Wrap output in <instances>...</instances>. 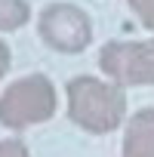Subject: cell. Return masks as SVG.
Masks as SVG:
<instances>
[{
	"mask_svg": "<svg viewBox=\"0 0 154 157\" xmlns=\"http://www.w3.org/2000/svg\"><path fill=\"white\" fill-rule=\"evenodd\" d=\"M68 120L90 136H108L126 120V93L114 80L77 74L65 83Z\"/></svg>",
	"mask_w": 154,
	"mask_h": 157,
	"instance_id": "1",
	"label": "cell"
},
{
	"mask_svg": "<svg viewBox=\"0 0 154 157\" xmlns=\"http://www.w3.org/2000/svg\"><path fill=\"white\" fill-rule=\"evenodd\" d=\"M59 108L56 86L46 74H25L0 93V126L22 132L28 126L46 123Z\"/></svg>",
	"mask_w": 154,
	"mask_h": 157,
	"instance_id": "2",
	"label": "cell"
},
{
	"mask_svg": "<svg viewBox=\"0 0 154 157\" xmlns=\"http://www.w3.org/2000/svg\"><path fill=\"white\" fill-rule=\"evenodd\" d=\"M37 34L49 49L77 56L93 43V19L74 3H46L37 16Z\"/></svg>",
	"mask_w": 154,
	"mask_h": 157,
	"instance_id": "3",
	"label": "cell"
},
{
	"mask_svg": "<svg viewBox=\"0 0 154 157\" xmlns=\"http://www.w3.org/2000/svg\"><path fill=\"white\" fill-rule=\"evenodd\" d=\"M99 68L120 86H154V37L108 40L99 49Z\"/></svg>",
	"mask_w": 154,
	"mask_h": 157,
	"instance_id": "4",
	"label": "cell"
},
{
	"mask_svg": "<svg viewBox=\"0 0 154 157\" xmlns=\"http://www.w3.org/2000/svg\"><path fill=\"white\" fill-rule=\"evenodd\" d=\"M120 157H154V108H139L123 120Z\"/></svg>",
	"mask_w": 154,
	"mask_h": 157,
	"instance_id": "5",
	"label": "cell"
},
{
	"mask_svg": "<svg viewBox=\"0 0 154 157\" xmlns=\"http://www.w3.org/2000/svg\"><path fill=\"white\" fill-rule=\"evenodd\" d=\"M31 22V3L28 0H0V31L13 34Z\"/></svg>",
	"mask_w": 154,
	"mask_h": 157,
	"instance_id": "6",
	"label": "cell"
},
{
	"mask_svg": "<svg viewBox=\"0 0 154 157\" xmlns=\"http://www.w3.org/2000/svg\"><path fill=\"white\" fill-rule=\"evenodd\" d=\"M133 16L139 19V25L145 31H154V0H126Z\"/></svg>",
	"mask_w": 154,
	"mask_h": 157,
	"instance_id": "7",
	"label": "cell"
},
{
	"mask_svg": "<svg viewBox=\"0 0 154 157\" xmlns=\"http://www.w3.org/2000/svg\"><path fill=\"white\" fill-rule=\"evenodd\" d=\"M0 157H31L22 139H0Z\"/></svg>",
	"mask_w": 154,
	"mask_h": 157,
	"instance_id": "8",
	"label": "cell"
},
{
	"mask_svg": "<svg viewBox=\"0 0 154 157\" xmlns=\"http://www.w3.org/2000/svg\"><path fill=\"white\" fill-rule=\"evenodd\" d=\"M10 65H13V52H10V46H6V40H0V80L6 77V71H10Z\"/></svg>",
	"mask_w": 154,
	"mask_h": 157,
	"instance_id": "9",
	"label": "cell"
}]
</instances>
